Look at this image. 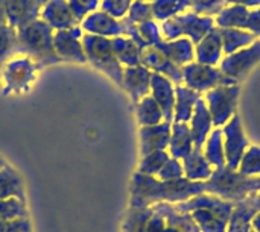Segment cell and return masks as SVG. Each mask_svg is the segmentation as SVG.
<instances>
[{
  "instance_id": "cell-9",
  "label": "cell",
  "mask_w": 260,
  "mask_h": 232,
  "mask_svg": "<svg viewBox=\"0 0 260 232\" xmlns=\"http://www.w3.org/2000/svg\"><path fill=\"white\" fill-rule=\"evenodd\" d=\"M84 47L90 56V59L104 68L111 78H114L119 84H122V70L117 64L114 56L113 43L107 38L98 35H85L84 36Z\"/></svg>"
},
{
  "instance_id": "cell-36",
  "label": "cell",
  "mask_w": 260,
  "mask_h": 232,
  "mask_svg": "<svg viewBox=\"0 0 260 232\" xmlns=\"http://www.w3.org/2000/svg\"><path fill=\"white\" fill-rule=\"evenodd\" d=\"M17 46V32L8 24H0V59L11 53Z\"/></svg>"
},
{
  "instance_id": "cell-5",
  "label": "cell",
  "mask_w": 260,
  "mask_h": 232,
  "mask_svg": "<svg viewBox=\"0 0 260 232\" xmlns=\"http://www.w3.org/2000/svg\"><path fill=\"white\" fill-rule=\"evenodd\" d=\"M213 27L215 21L212 17H201L195 12H187L163 21L161 32L168 41H174L178 36L186 35L192 43L198 44Z\"/></svg>"
},
{
  "instance_id": "cell-44",
  "label": "cell",
  "mask_w": 260,
  "mask_h": 232,
  "mask_svg": "<svg viewBox=\"0 0 260 232\" xmlns=\"http://www.w3.org/2000/svg\"><path fill=\"white\" fill-rule=\"evenodd\" d=\"M8 17H6V0H0V24H6Z\"/></svg>"
},
{
  "instance_id": "cell-46",
  "label": "cell",
  "mask_w": 260,
  "mask_h": 232,
  "mask_svg": "<svg viewBox=\"0 0 260 232\" xmlns=\"http://www.w3.org/2000/svg\"><path fill=\"white\" fill-rule=\"evenodd\" d=\"M35 2H37V3H38V5H40L41 8H43V6H44V5H46V3H47L49 0H35Z\"/></svg>"
},
{
  "instance_id": "cell-2",
  "label": "cell",
  "mask_w": 260,
  "mask_h": 232,
  "mask_svg": "<svg viewBox=\"0 0 260 232\" xmlns=\"http://www.w3.org/2000/svg\"><path fill=\"white\" fill-rule=\"evenodd\" d=\"M257 190V178H248L239 170L230 167L215 169L212 176L206 181V193L222 201L238 204L248 195Z\"/></svg>"
},
{
  "instance_id": "cell-4",
  "label": "cell",
  "mask_w": 260,
  "mask_h": 232,
  "mask_svg": "<svg viewBox=\"0 0 260 232\" xmlns=\"http://www.w3.org/2000/svg\"><path fill=\"white\" fill-rule=\"evenodd\" d=\"M17 46L20 50L32 53L38 59L46 62H55L58 58L53 52V35L52 27L43 21L35 20L17 32Z\"/></svg>"
},
{
  "instance_id": "cell-23",
  "label": "cell",
  "mask_w": 260,
  "mask_h": 232,
  "mask_svg": "<svg viewBox=\"0 0 260 232\" xmlns=\"http://www.w3.org/2000/svg\"><path fill=\"white\" fill-rule=\"evenodd\" d=\"M221 40H222V52L229 56L236 53L241 49H245L248 46H251L257 36L248 30H242V29H221Z\"/></svg>"
},
{
  "instance_id": "cell-50",
  "label": "cell",
  "mask_w": 260,
  "mask_h": 232,
  "mask_svg": "<svg viewBox=\"0 0 260 232\" xmlns=\"http://www.w3.org/2000/svg\"><path fill=\"white\" fill-rule=\"evenodd\" d=\"M250 232H256V231H253V229H251V231H250Z\"/></svg>"
},
{
  "instance_id": "cell-32",
  "label": "cell",
  "mask_w": 260,
  "mask_h": 232,
  "mask_svg": "<svg viewBox=\"0 0 260 232\" xmlns=\"http://www.w3.org/2000/svg\"><path fill=\"white\" fill-rule=\"evenodd\" d=\"M152 20H154L152 5L149 2L133 0L128 15L123 17L122 23L123 24H142L145 21H152Z\"/></svg>"
},
{
  "instance_id": "cell-18",
  "label": "cell",
  "mask_w": 260,
  "mask_h": 232,
  "mask_svg": "<svg viewBox=\"0 0 260 232\" xmlns=\"http://www.w3.org/2000/svg\"><path fill=\"white\" fill-rule=\"evenodd\" d=\"M82 27L94 35H110L117 36L125 33V26L122 21L113 18L104 11H94L82 20Z\"/></svg>"
},
{
  "instance_id": "cell-27",
  "label": "cell",
  "mask_w": 260,
  "mask_h": 232,
  "mask_svg": "<svg viewBox=\"0 0 260 232\" xmlns=\"http://www.w3.org/2000/svg\"><path fill=\"white\" fill-rule=\"evenodd\" d=\"M204 157L209 161V164L215 169L225 167V153H224V138H222V129L215 128L210 135L206 140L204 144Z\"/></svg>"
},
{
  "instance_id": "cell-14",
  "label": "cell",
  "mask_w": 260,
  "mask_h": 232,
  "mask_svg": "<svg viewBox=\"0 0 260 232\" xmlns=\"http://www.w3.org/2000/svg\"><path fill=\"white\" fill-rule=\"evenodd\" d=\"M43 9L35 0H6L8 23L14 29H21L26 24L38 20Z\"/></svg>"
},
{
  "instance_id": "cell-49",
  "label": "cell",
  "mask_w": 260,
  "mask_h": 232,
  "mask_svg": "<svg viewBox=\"0 0 260 232\" xmlns=\"http://www.w3.org/2000/svg\"><path fill=\"white\" fill-rule=\"evenodd\" d=\"M142 2H148V0H142Z\"/></svg>"
},
{
  "instance_id": "cell-40",
  "label": "cell",
  "mask_w": 260,
  "mask_h": 232,
  "mask_svg": "<svg viewBox=\"0 0 260 232\" xmlns=\"http://www.w3.org/2000/svg\"><path fill=\"white\" fill-rule=\"evenodd\" d=\"M168 161H169L168 153L163 152V150H157L151 157H148V160L145 161V170L146 172H152V173L154 172H160Z\"/></svg>"
},
{
  "instance_id": "cell-6",
  "label": "cell",
  "mask_w": 260,
  "mask_h": 232,
  "mask_svg": "<svg viewBox=\"0 0 260 232\" xmlns=\"http://www.w3.org/2000/svg\"><path fill=\"white\" fill-rule=\"evenodd\" d=\"M241 87L235 85H219L206 94V103L212 115V123L215 128H221L235 115L238 105Z\"/></svg>"
},
{
  "instance_id": "cell-8",
  "label": "cell",
  "mask_w": 260,
  "mask_h": 232,
  "mask_svg": "<svg viewBox=\"0 0 260 232\" xmlns=\"http://www.w3.org/2000/svg\"><path fill=\"white\" fill-rule=\"evenodd\" d=\"M222 138H224V153H225V166L238 170L241 160L245 153V150L250 147V141L247 140L242 122L238 114H235L229 123L222 128Z\"/></svg>"
},
{
  "instance_id": "cell-12",
  "label": "cell",
  "mask_w": 260,
  "mask_h": 232,
  "mask_svg": "<svg viewBox=\"0 0 260 232\" xmlns=\"http://www.w3.org/2000/svg\"><path fill=\"white\" fill-rule=\"evenodd\" d=\"M40 17L52 29H58V30L72 29L79 23L75 14L72 12V8L67 0H49L43 6Z\"/></svg>"
},
{
  "instance_id": "cell-19",
  "label": "cell",
  "mask_w": 260,
  "mask_h": 232,
  "mask_svg": "<svg viewBox=\"0 0 260 232\" xmlns=\"http://www.w3.org/2000/svg\"><path fill=\"white\" fill-rule=\"evenodd\" d=\"M81 36V29L78 26L66 30H58L53 35V47L59 53V56H64L66 59H76V61H85L82 55V49L78 43Z\"/></svg>"
},
{
  "instance_id": "cell-20",
  "label": "cell",
  "mask_w": 260,
  "mask_h": 232,
  "mask_svg": "<svg viewBox=\"0 0 260 232\" xmlns=\"http://www.w3.org/2000/svg\"><path fill=\"white\" fill-rule=\"evenodd\" d=\"M160 52H163L174 64L180 65H187L192 62V59L195 58V49H193V43L187 38H180V40H174V41H160L157 46Z\"/></svg>"
},
{
  "instance_id": "cell-7",
  "label": "cell",
  "mask_w": 260,
  "mask_h": 232,
  "mask_svg": "<svg viewBox=\"0 0 260 232\" xmlns=\"http://www.w3.org/2000/svg\"><path fill=\"white\" fill-rule=\"evenodd\" d=\"M183 70V81L186 82L187 88L200 93L210 91L219 85H235L236 81L225 76L219 68L212 65H204L200 62H190Z\"/></svg>"
},
{
  "instance_id": "cell-10",
  "label": "cell",
  "mask_w": 260,
  "mask_h": 232,
  "mask_svg": "<svg viewBox=\"0 0 260 232\" xmlns=\"http://www.w3.org/2000/svg\"><path fill=\"white\" fill-rule=\"evenodd\" d=\"M260 61V40L257 38L251 46L238 50L233 55L224 58L219 64V70L233 81L242 79Z\"/></svg>"
},
{
  "instance_id": "cell-33",
  "label": "cell",
  "mask_w": 260,
  "mask_h": 232,
  "mask_svg": "<svg viewBox=\"0 0 260 232\" xmlns=\"http://www.w3.org/2000/svg\"><path fill=\"white\" fill-rule=\"evenodd\" d=\"M242 175L248 178H259L260 176V147L257 146H250L239 164L238 169Z\"/></svg>"
},
{
  "instance_id": "cell-21",
  "label": "cell",
  "mask_w": 260,
  "mask_h": 232,
  "mask_svg": "<svg viewBox=\"0 0 260 232\" xmlns=\"http://www.w3.org/2000/svg\"><path fill=\"white\" fill-rule=\"evenodd\" d=\"M183 169H184L186 179L193 182H206L215 170L206 160L203 149H195V147L183 160Z\"/></svg>"
},
{
  "instance_id": "cell-13",
  "label": "cell",
  "mask_w": 260,
  "mask_h": 232,
  "mask_svg": "<svg viewBox=\"0 0 260 232\" xmlns=\"http://www.w3.org/2000/svg\"><path fill=\"white\" fill-rule=\"evenodd\" d=\"M140 61L148 68H152L155 71L165 73L177 85H180L183 82V70L177 64H174L163 52H160L154 46H148V47L140 50Z\"/></svg>"
},
{
  "instance_id": "cell-3",
  "label": "cell",
  "mask_w": 260,
  "mask_h": 232,
  "mask_svg": "<svg viewBox=\"0 0 260 232\" xmlns=\"http://www.w3.org/2000/svg\"><path fill=\"white\" fill-rule=\"evenodd\" d=\"M203 193H206V182H193L186 178L165 182L143 178L139 182V198L146 204L152 201L186 202Z\"/></svg>"
},
{
  "instance_id": "cell-11",
  "label": "cell",
  "mask_w": 260,
  "mask_h": 232,
  "mask_svg": "<svg viewBox=\"0 0 260 232\" xmlns=\"http://www.w3.org/2000/svg\"><path fill=\"white\" fill-rule=\"evenodd\" d=\"M260 213V191H253L244 201L235 204L227 232H250L251 222Z\"/></svg>"
},
{
  "instance_id": "cell-41",
  "label": "cell",
  "mask_w": 260,
  "mask_h": 232,
  "mask_svg": "<svg viewBox=\"0 0 260 232\" xmlns=\"http://www.w3.org/2000/svg\"><path fill=\"white\" fill-rule=\"evenodd\" d=\"M244 30H248L256 36H260V8H257L256 11H250Z\"/></svg>"
},
{
  "instance_id": "cell-17",
  "label": "cell",
  "mask_w": 260,
  "mask_h": 232,
  "mask_svg": "<svg viewBox=\"0 0 260 232\" xmlns=\"http://www.w3.org/2000/svg\"><path fill=\"white\" fill-rule=\"evenodd\" d=\"M222 40L219 27L215 26L198 44L195 49V55L200 64L215 67L222 61Z\"/></svg>"
},
{
  "instance_id": "cell-26",
  "label": "cell",
  "mask_w": 260,
  "mask_h": 232,
  "mask_svg": "<svg viewBox=\"0 0 260 232\" xmlns=\"http://www.w3.org/2000/svg\"><path fill=\"white\" fill-rule=\"evenodd\" d=\"M125 85L131 93L133 99L148 94L151 87V73L145 67H133L125 71Z\"/></svg>"
},
{
  "instance_id": "cell-37",
  "label": "cell",
  "mask_w": 260,
  "mask_h": 232,
  "mask_svg": "<svg viewBox=\"0 0 260 232\" xmlns=\"http://www.w3.org/2000/svg\"><path fill=\"white\" fill-rule=\"evenodd\" d=\"M133 0H102L101 3V11L107 12L113 18H123L131 6Z\"/></svg>"
},
{
  "instance_id": "cell-31",
  "label": "cell",
  "mask_w": 260,
  "mask_h": 232,
  "mask_svg": "<svg viewBox=\"0 0 260 232\" xmlns=\"http://www.w3.org/2000/svg\"><path fill=\"white\" fill-rule=\"evenodd\" d=\"M113 49L119 59L128 65H137L140 62V49L133 40L126 38H114L113 41Z\"/></svg>"
},
{
  "instance_id": "cell-22",
  "label": "cell",
  "mask_w": 260,
  "mask_h": 232,
  "mask_svg": "<svg viewBox=\"0 0 260 232\" xmlns=\"http://www.w3.org/2000/svg\"><path fill=\"white\" fill-rule=\"evenodd\" d=\"M175 97H177L175 109H174L175 123H187V122H190V119L193 115L195 105L200 100L201 94H198L197 91H193V90H190L187 87L177 85Z\"/></svg>"
},
{
  "instance_id": "cell-38",
  "label": "cell",
  "mask_w": 260,
  "mask_h": 232,
  "mask_svg": "<svg viewBox=\"0 0 260 232\" xmlns=\"http://www.w3.org/2000/svg\"><path fill=\"white\" fill-rule=\"evenodd\" d=\"M67 2L78 21H82L87 14L94 12V9H98L99 6V0H67Z\"/></svg>"
},
{
  "instance_id": "cell-34",
  "label": "cell",
  "mask_w": 260,
  "mask_h": 232,
  "mask_svg": "<svg viewBox=\"0 0 260 232\" xmlns=\"http://www.w3.org/2000/svg\"><path fill=\"white\" fill-rule=\"evenodd\" d=\"M139 119L146 125H155L163 119V112L152 97L143 99V102L139 105Z\"/></svg>"
},
{
  "instance_id": "cell-29",
  "label": "cell",
  "mask_w": 260,
  "mask_h": 232,
  "mask_svg": "<svg viewBox=\"0 0 260 232\" xmlns=\"http://www.w3.org/2000/svg\"><path fill=\"white\" fill-rule=\"evenodd\" d=\"M142 135H143V143H145V152H148V150H161L171 141L169 123L146 128V129H143Z\"/></svg>"
},
{
  "instance_id": "cell-47",
  "label": "cell",
  "mask_w": 260,
  "mask_h": 232,
  "mask_svg": "<svg viewBox=\"0 0 260 232\" xmlns=\"http://www.w3.org/2000/svg\"><path fill=\"white\" fill-rule=\"evenodd\" d=\"M165 232H178V231H177V229H174V228H171V226H169V228H168V229H165Z\"/></svg>"
},
{
  "instance_id": "cell-30",
  "label": "cell",
  "mask_w": 260,
  "mask_h": 232,
  "mask_svg": "<svg viewBox=\"0 0 260 232\" xmlns=\"http://www.w3.org/2000/svg\"><path fill=\"white\" fill-rule=\"evenodd\" d=\"M152 14L155 20L166 21L190 8V0H152Z\"/></svg>"
},
{
  "instance_id": "cell-28",
  "label": "cell",
  "mask_w": 260,
  "mask_h": 232,
  "mask_svg": "<svg viewBox=\"0 0 260 232\" xmlns=\"http://www.w3.org/2000/svg\"><path fill=\"white\" fill-rule=\"evenodd\" d=\"M248 8L241 5H229L216 15V24L221 29H242L248 18Z\"/></svg>"
},
{
  "instance_id": "cell-25",
  "label": "cell",
  "mask_w": 260,
  "mask_h": 232,
  "mask_svg": "<svg viewBox=\"0 0 260 232\" xmlns=\"http://www.w3.org/2000/svg\"><path fill=\"white\" fill-rule=\"evenodd\" d=\"M158 211L168 220L169 226L178 232H201L197 222L193 220L192 214L189 213H180L175 210V207L168 205V204H160Z\"/></svg>"
},
{
  "instance_id": "cell-42",
  "label": "cell",
  "mask_w": 260,
  "mask_h": 232,
  "mask_svg": "<svg viewBox=\"0 0 260 232\" xmlns=\"http://www.w3.org/2000/svg\"><path fill=\"white\" fill-rule=\"evenodd\" d=\"M149 232H165V222L161 214H157V217L152 219L149 225Z\"/></svg>"
},
{
  "instance_id": "cell-1",
  "label": "cell",
  "mask_w": 260,
  "mask_h": 232,
  "mask_svg": "<svg viewBox=\"0 0 260 232\" xmlns=\"http://www.w3.org/2000/svg\"><path fill=\"white\" fill-rule=\"evenodd\" d=\"M175 210L180 213L192 214L201 232H227L235 204L203 193L186 202L178 204Z\"/></svg>"
},
{
  "instance_id": "cell-15",
  "label": "cell",
  "mask_w": 260,
  "mask_h": 232,
  "mask_svg": "<svg viewBox=\"0 0 260 232\" xmlns=\"http://www.w3.org/2000/svg\"><path fill=\"white\" fill-rule=\"evenodd\" d=\"M151 87H152V99L160 106L166 122L174 120V109H175V90L169 79L165 76L154 73L151 74Z\"/></svg>"
},
{
  "instance_id": "cell-24",
  "label": "cell",
  "mask_w": 260,
  "mask_h": 232,
  "mask_svg": "<svg viewBox=\"0 0 260 232\" xmlns=\"http://www.w3.org/2000/svg\"><path fill=\"white\" fill-rule=\"evenodd\" d=\"M171 153L175 160H184L193 150V140L187 123H175L171 134Z\"/></svg>"
},
{
  "instance_id": "cell-16",
  "label": "cell",
  "mask_w": 260,
  "mask_h": 232,
  "mask_svg": "<svg viewBox=\"0 0 260 232\" xmlns=\"http://www.w3.org/2000/svg\"><path fill=\"white\" fill-rule=\"evenodd\" d=\"M212 126L213 123H212V115L207 108V103L203 97H200V100L195 105L193 115L190 119V134H192L195 149L204 147L206 140L212 132Z\"/></svg>"
},
{
  "instance_id": "cell-48",
  "label": "cell",
  "mask_w": 260,
  "mask_h": 232,
  "mask_svg": "<svg viewBox=\"0 0 260 232\" xmlns=\"http://www.w3.org/2000/svg\"><path fill=\"white\" fill-rule=\"evenodd\" d=\"M257 190H259V191H260V176H259V178H257Z\"/></svg>"
},
{
  "instance_id": "cell-35",
  "label": "cell",
  "mask_w": 260,
  "mask_h": 232,
  "mask_svg": "<svg viewBox=\"0 0 260 232\" xmlns=\"http://www.w3.org/2000/svg\"><path fill=\"white\" fill-rule=\"evenodd\" d=\"M227 5L225 0H190V8L197 15L212 17L218 15Z\"/></svg>"
},
{
  "instance_id": "cell-45",
  "label": "cell",
  "mask_w": 260,
  "mask_h": 232,
  "mask_svg": "<svg viewBox=\"0 0 260 232\" xmlns=\"http://www.w3.org/2000/svg\"><path fill=\"white\" fill-rule=\"evenodd\" d=\"M251 229L256 232H260V213L253 219V222H251Z\"/></svg>"
},
{
  "instance_id": "cell-39",
  "label": "cell",
  "mask_w": 260,
  "mask_h": 232,
  "mask_svg": "<svg viewBox=\"0 0 260 232\" xmlns=\"http://www.w3.org/2000/svg\"><path fill=\"white\" fill-rule=\"evenodd\" d=\"M160 176L161 179L165 181H177V179H181L184 178V169H183V164L178 161V160H169L163 169L160 170Z\"/></svg>"
},
{
  "instance_id": "cell-43",
  "label": "cell",
  "mask_w": 260,
  "mask_h": 232,
  "mask_svg": "<svg viewBox=\"0 0 260 232\" xmlns=\"http://www.w3.org/2000/svg\"><path fill=\"white\" fill-rule=\"evenodd\" d=\"M227 5H241L245 8H260V0H225Z\"/></svg>"
}]
</instances>
